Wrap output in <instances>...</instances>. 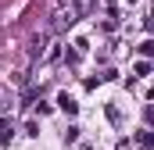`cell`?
<instances>
[{
	"mask_svg": "<svg viewBox=\"0 0 154 150\" xmlns=\"http://www.w3.org/2000/svg\"><path fill=\"white\" fill-rule=\"evenodd\" d=\"M72 11H75V18H86L93 11V0H72Z\"/></svg>",
	"mask_w": 154,
	"mask_h": 150,
	"instance_id": "3",
	"label": "cell"
},
{
	"mask_svg": "<svg viewBox=\"0 0 154 150\" xmlns=\"http://www.w3.org/2000/svg\"><path fill=\"white\" fill-rule=\"evenodd\" d=\"M47 50V36H32V43H29V57H39Z\"/></svg>",
	"mask_w": 154,
	"mask_h": 150,
	"instance_id": "4",
	"label": "cell"
},
{
	"mask_svg": "<svg viewBox=\"0 0 154 150\" xmlns=\"http://www.w3.org/2000/svg\"><path fill=\"white\" fill-rule=\"evenodd\" d=\"M57 107H61L65 114H75V111H79V104L68 97V93H61V97H57Z\"/></svg>",
	"mask_w": 154,
	"mask_h": 150,
	"instance_id": "2",
	"label": "cell"
},
{
	"mask_svg": "<svg viewBox=\"0 0 154 150\" xmlns=\"http://www.w3.org/2000/svg\"><path fill=\"white\" fill-rule=\"evenodd\" d=\"M140 54H143V57H151V54H154V43H151V39H147V43H140Z\"/></svg>",
	"mask_w": 154,
	"mask_h": 150,
	"instance_id": "6",
	"label": "cell"
},
{
	"mask_svg": "<svg viewBox=\"0 0 154 150\" xmlns=\"http://www.w3.org/2000/svg\"><path fill=\"white\" fill-rule=\"evenodd\" d=\"M11 140V122H0V143Z\"/></svg>",
	"mask_w": 154,
	"mask_h": 150,
	"instance_id": "5",
	"label": "cell"
},
{
	"mask_svg": "<svg viewBox=\"0 0 154 150\" xmlns=\"http://www.w3.org/2000/svg\"><path fill=\"white\" fill-rule=\"evenodd\" d=\"M72 22H75V11L68 7V0H54V22H50V32H65Z\"/></svg>",
	"mask_w": 154,
	"mask_h": 150,
	"instance_id": "1",
	"label": "cell"
}]
</instances>
